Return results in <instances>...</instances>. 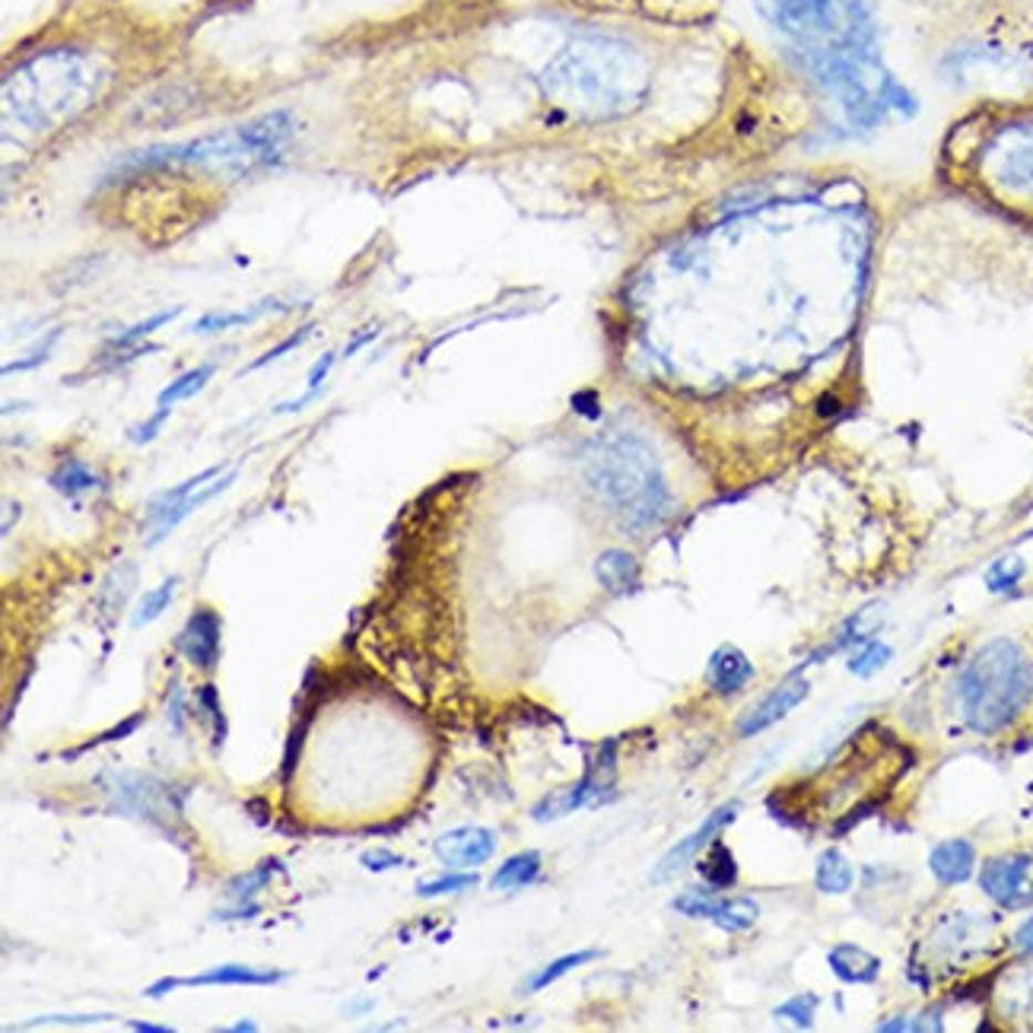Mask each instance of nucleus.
<instances>
[{
  "label": "nucleus",
  "mask_w": 1033,
  "mask_h": 1033,
  "mask_svg": "<svg viewBox=\"0 0 1033 1033\" xmlns=\"http://www.w3.org/2000/svg\"><path fill=\"white\" fill-rule=\"evenodd\" d=\"M541 90L556 108L582 122L620 118L646 100L649 61L624 39L588 32L570 39L551 58Z\"/></svg>",
  "instance_id": "1"
},
{
  "label": "nucleus",
  "mask_w": 1033,
  "mask_h": 1033,
  "mask_svg": "<svg viewBox=\"0 0 1033 1033\" xmlns=\"http://www.w3.org/2000/svg\"><path fill=\"white\" fill-rule=\"evenodd\" d=\"M582 478L624 529H656L671 512V490L656 452L630 429H611L592 439L582 452Z\"/></svg>",
  "instance_id": "2"
},
{
  "label": "nucleus",
  "mask_w": 1033,
  "mask_h": 1033,
  "mask_svg": "<svg viewBox=\"0 0 1033 1033\" xmlns=\"http://www.w3.org/2000/svg\"><path fill=\"white\" fill-rule=\"evenodd\" d=\"M105 67L93 54L54 49L29 58L3 80V118L25 131H51L100 100Z\"/></svg>",
  "instance_id": "3"
},
{
  "label": "nucleus",
  "mask_w": 1033,
  "mask_h": 1033,
  "mask_svg": "<svg viewBox=\"0 0 1033 1033\" xmlns=\"http://www.w3.org/2000/svg\"><path fill=\"white\" fill-rule=\"evenodd\" d=\"M293 137V118L290 112H271L261 115L249 125L213 131L185 144L173 147H153V150L134 153L122 169L140 173V169H204L213 176L239 178L278 166L280 156Z\"/></svg>",
  "instance_id": "4"
},
{
  "label": "nucleus",
  "mask_w": 1033,
  "mask_h": 1033,
  "mask_svg": "<svg viewBox=\"0 0 1033 1033\" xmlns=\"http://www.w3.org/2000/svg\"><path fill=\"white\" fill-rule=\"evenodd\" d=\"M1033 700V665L1014 639H992L960 668L958 706L967 729L992 738L1011 729Z\"/></svg>",
  "instance_id": "5"
},
{
  "label": "nucleus",
  "mask_w": 1033,
  "mask_h": 1033,
  "mask_svg": "<svg viewBox=\"0 0 1033 1033\" xmlns=\"http://www.w3.org/2000/svg\"><path fill=\"white\" fill-rule=\"evenodd\" d=\"M760 10L805 54L875 51V20L865 0H760Z\"/></svg>",
  "instance_id": "6"
},
{
  "label": "nucleus",
  "mask_w": 1033,
  "mask_h": 1033,
  "mask_svg": "<svg viewBox=\"0 0 1033 1033\" xmlns=\"http://www.w3.org/2000/svg\"><path fill=\"white\" fill-rule=\"evenodd\" d=\"M983 169L995 188L1033 201V118L1011 122L985 140Z\"/></svg>",
  "instance_id": "7"
},
{
  "label": "nucleus",
  "mask_w": 1033,
  "mask_h": 1033,
  "mask_svg": "<svg viewBox=\"0 0 1033 1033\" xmlns=\"http://www.w3.org/2000/svg\"><path fill=\"white\" fill-rule=\"evenodd\" d=\"M614 785H617V741H605L598 748V754L588 760L585 776L570 789L544 795L538 805L531 807V817L544 824V821L566 817L580 807L605 805L607 799H614Z\"/></svg>",
  "instance_id": "8"
},
{
  "label": "nucleus",
  "mask_w": 1033,
  "mask_h": 1033,
  "mask_svg": "<svg viewBox=\"0 0 1033 1033\" xmlns=\"http://www.w3.org/2000/svg\"><path fill=\"white\" fill-rule=\"evenodd\" d=\"M102 789L105 795L115 802V807H122L127 814L140 817V821H150L169 831V821H178L181 805L173 802V792L169 785L144 773H127V770H105L102 773Z\"/></svg>",
  "instance_id": "9"
},
{
  "label": "nucleus",
  "mask_w": 1033,
  "mask_h": 1033,
  "mask_svg": "<svg viewBox=\"0 0 1033 1033\" xmlns=\"http://www.w3.org/2000/svg\"><path fill=\"white\" fill-rule=\"evenodd\" d=\"M980 887L995 907L1009 912L1033 907V853H1005L989 858L980 868Z\"/></svg>",
  "instance_id": "10"
},
{
  "label": "nucleus",
  "mask_w": 1033,
  "mask_h": 1033,
  "mask_svg": "<svg viewBox=\"0 0 1033 1033\" xmlns=\"http://www.w3.org/2000/svg\"><path fill=\"white\" fill-rule=\"evenodd\" d=\"M738 811L741 805L738 802H726V805H719L709 817H706L703 824L697 827L693 833H687L684 839H678L665 856L658 858L656 868H653V881H668V878H675L678 872H684L693 858L703 853L706 846L719 836V833L729 827L731 821L738 817Z\"/></svg>",
  "instance_id": "11"
},
{
  "label": "nucleus",
  "mask_w": 1033,
  "mask_h": 1033,
  "mask_svg": "<svg viewBox=\"0 0 1033 1033\" xmlns=\"http://www.w3.org/2000/svg\"><path fill=\"white\" fill-rule=\"evenodd\" d=\"M807 690H811V684H807L805 678H785L782 684H776L763 700H757V703L738 719V734H741V738H754L760 731H766L770 726L782 722L795 706L805 700Z\"/></svg>",
  "instance_id": "12"
},
{
  "label": "nucleus",
  "mask_w": 1033,
  "mask_h": 1033,
  "mask_svg": "<svg viewBox=\"0 0 1033 1033\" xmlns=\"http://www.w3.org/2000/svg\"><path fill=\"white\" fill-rule=\"evenodd\" d=\"M283 980H286L283 970H258V967H246V963H223V967L204 970L198 977H166V980L153 983L144 995L159 999L178 985H274L283 983Z\"/></svg>",
  "instance_id": "13"
},
{
  "label": "nucleus",
  "mask_w": 1033,
  "mask_h": 1033,
  "mask_svg": "<svg viewBox=\"0 0 1033 1033\" xmlns=\"http://www.w3.org/2000/svg\"><path fill=\"white\" fill-rule=\"evenodd\" d=\"M220 633H223L220 614H213L210 607H198V611L188 617L185 630L176 636V649L188 658L191 665H198V668H213L217 658H220Z\"/></svg>",
  "instance_id": "14"
},
{
  "label": "nucleus",
  "mask_w": 1033,
  "mask_h": 1033,
  "mask_svg": "<svg viewBox=\"0 0 1033 1033\" xmlns=\"http://www.w3.org/2000/svg\"><path fill=\"white\" fill-rule=\"evenodd\" d=\"M497 853V833L487 827H458L436 839V856L449 868H478Z\"/></svg>",
  "instance_id": "15"
},
{
  "label": "nucleus",
  "mask_w": 1033,
  "mask_h": 1033,
  "mask_svg": "<svg viewBox=\"0 0 1033 1033\" xmlns=\"http://www.w3.org/2000/svg\"><path fill=\"white\" fill-rule=\"evenodd\" d=\"M754 678V665H751V658L744 656L738 646H719L712 656H709V665H706V681L712 687V693H719V697H731V693H738V690H744L748 684Z\"/></svg>",
  "instance_id": "16"
},
{
  "label": "nucleus",
  "mask_w": 1033,
  "mask_h": 1033,
  "mask_svg": "<svg viewBox=\"0 0 1033 1033\" xmlns=\"http://www.w3.org/2000/svg\"><path fill=\"white\" fill-rule=\"evenodd\" d=\"M929 872L935 875V881L945 884V887H958L967 884L977 872V849L973 843L967 839H945L938 843L929 856Z\"/></svg>",
  "instance_id": "17"
},
{
  "label": "nucleus",
  "mask_w": 1033,
  "mask_h": 1033,
  "mask_svg": "<svg viewBox=\"0 0 1033 1033\" xmlns=\"http://www.w3.org/2000/svg\"><path fill=\"white\" fill-rule=\"evenodd\" d=\"M884 624V605H868L856 611L853 617H846L843 620V627L839 633L833 636L831 643L821 649V653H814V656L807 658L811 665H817L821 658L833 656V653H843V649H856L858 643H865V639H872L875 633L881 630Z\"/></svg>",
  "instance_id": "18"
},
{
  "label": "nucleus",
  "mask_w": 1033,
  "mask_h": 1033,
  "mask_svg": "<svg viewBox=\"0 0 1033 1033\" xmlns=\"http://www.w3.org/2000/svg\"><path fill=\"white\" fill-rule=\"evenodd\" d=\"M831 970L843 980V983L868 985L881 977V960L875 958L872 951L858 948V945H836L831 954Z\"/></svg>",
  "instance_id": "19"
},
{
  "label": "nucleus",
  "mask_w": 1033,
  "mask_h": 1033,
  "mask_svg": "<svg viewBox=\"0 0 1033 1033\" xmlns=\"http://www.w3.org/2000/svg\"><path fill=\"white\" fill-rule=\"evenodd\" d=\"M232 480H236V471H229V474H223L220 480H213V483H204L201 490H195L191 497H185L181 503L173 505V509H169V512H166V515H163V519H159L156 525H153V534L147 538V547L159 544V541H163V538H166L169 531L176 529L181 519H188V515H191L195 509H201V505L210 503L213 497H220V493L227 490Z\"/></svg>",
  "instance_id": "20"
},
{
  "label": "nucleus",
  "mask_w": 1033,
  "mask_h": 1033,
  "mask_svg": "<svg viewBox=\"0 0 1033 1033\" xmlns=\"http://www.w3.org/2000/svg\"><path fill=\"white\" fill-rule=\"evenodd\" d=\"M595 576L611 595H627L639 582V563L627 551H605L595 560Z\"/></svg>",
  "instance_id": "21"
},
{
  "label": "nucleus",
  "mask_w": 1033,
  "mask_h": 1033,
  "mask_svg": "<svg viewBox=\"0 0 1033 1033\" xmlns=\"http://www.w3.org/2000/svg\"><path fill=\"white\" fill-rule=\"evenodd\" d=\"M853 881H856V872H853L849 858L843 856L839 849H824L817 856L814 884H817L821 894H846L853 887Z\"/></svg>",
  "instance_id": "22"
},
{
  "label": "nucleus",
  "mask_w": 1033,
  "mask_h": 1033,
  "mask_svg": "<svg viewBox=\"0 0 1033 1033\" xmlns=\"http://www.w3.org/2000/svg\"><path fill=\"white\" fill-rule=\"evenodd\" d=\"M538 875H541V853L538 849H525V853H515L512 858H505L503 865L497 868V875L490 878V887L493 890H519V887H529Z\"/></svg>",
  "instance_id": "23"
},
{
  "label": "nucleus",
  "mask_w": 1033,
  "mask_h": 1033,
  "mask_svg": "<svg viewBox=\"0 0 1033 1033\" xmlns=\"http://www.w3.org/2000/svg\"><path fill=\"white\" fill-rule=\"evenodd\" d=\"M134 585H137V566H134V563H118V566L105 576L100 595H96V605H100V611L108 620L125 607L127 595L134 592Z\"/></svg>",
  "instance_id": "24"
},
{
  "label": "nucleus",
  "mask_w": 1033,
  "mask_h": 1033,
  "mask_svg": "<svg viewBox=\"0 0 1033 1033\" xmlns=\"http://www.w3.org/2000/svg\"><path fill=\"white\" fill-rule=\"evenodd\" d=\"M220 471H223V468H220V465H213V468H207V471L195 474V478L181 480V483H178V487H173V490H166V493L153 497L150 505H147V525L153 529V525H156V522H159V519H163V515H166L169 509H173V505L181 503L185 497H191L195 490H201L204 483H210V480L217 478Z\"/></svg>",
  "instance_id": "25"
},
{
  "label": "nucleus",
  "mask_w": 1033,
  "mask_h": 1033,
  "mask_svg": "<svg viewBox=\"0 0 1033 1033\" xmlns=\"http://www.w3.org/2000/svg\"><path fill=\"white\" fill-rule=\"evenodd\" d=\"M757 919H760V907H757L754 900H748V897H719L716 912H712L709 922H716L726 932H744V929L754 926Z\"/></svg>",
  "instance_id": "26"
},
{
  "label": "nucleus",
  "mask_w": 1033,
  "mask_h": 1033,
  "mask_svg": "<svg viewBox=\"0 0 1033 1033\" xmlns=\"http://www.w3.org/2000/svg\"><path fill=\"white\" fill-rule=\"evenodd\" d=\"M51 487L58 490V493H64V497H80V493H86V490H96L100 487V474L90 468V465H83L80 458H67L54 474H51Z\"/></svg>",
  "instance_id": "27"
},
{
  "label": "nucleus",
  "mask_w": 1033,
  "mask_h": 1033,
  "mask_svg": "<svg viewBox=\"0 0 1033 1033\" xmlns=\"http://www.w3.org/2000/svg\"><path fill=\"white\" fill-rule=\"evenodd\" d=\"M700 875H703L712 890H726V887L738 881V865H734V856H731L726 843H719V839L709 843V856L700 862Z\"/></svg>",
  "instance_id": "28"
},
{
  "label": "nucleus",
  "mask_w": 1033,
  "mask_h": 1033,
  "mask_svg": "<svg viewBox=\"0 0 1033 1033\" xmlns=\"http://www.w3.org/2000/svg\"><path fill=\"white\" fill-rule=\"evenodd\" d=\"M271 309H278V303L264 300V303L252 305V309H246V312H210V315H204V319H198V322L191 325V334H213V331L249 325V322H254L258 315H264V312H271Z\"/></svg>",
  "instance_id": "29"
},
{
  "label": "nucleus",
  "mask_w": 1033,
  "mask_h": 1033,
  "mask_svg": "<svg viewBox=\"0 0 1033 1033\" xmlns=\"http://www.w3.org/2000/svg\"><path fill=\"white\" fill-rule=\"evenodd\" d=\"M280 868H283V865H280V858H268V862H261L258 868H252V872H246V875H239V878H232V881H229L227 897L229 900H239V904H249L254 894H258L264 884L278 875Z\"/></svg>",
  "instance_id": "30"
},
{
  "label": "nucleus",
  "mask_w": 1033,
  "mask_h": 1033,
  "mask_svg": "<svg viewBox=\"0 0 1033 1033\" xmlns=\"http://www.w3.org/2000/svg\"><path fill=\"white\" fill-rule=\"evenodd\" d=\"M894 656V649L881 643V639H865V643H858L856 649H853V656H849V671L858 675V678H872V675H878L884 665L890 661Z\"/></svg>",
  "instance_id": "31"
},
{
  "label": "nucleus",
  "mask_w": 1033,
  "mask_h": 1033,
  "mask_svg": "<svg viewBox=\"0 0 1033 1033\" xmlns=\"http://www.w3.org/2000/svg\"><path fill=\"white\" fill-rule=\"evenodd\" d=\"M213 373H217V366H213V363H204V366H198V369H191V373L178 376L176 382H169V385L159 392V398H156V401H159V407H173V404L181 401V398H191V395H198L204 385L213 378Z\"/></svg>",
  "instance_id": "32"
},
{
  "label": "nucleus",
  "mask_w": 1033,
  "mask_h": 1033,
  "mask_svg": "<svg viewBox=\"0 0 1033 1033\" xmlns=\"http://www.w3.org/2000/svg\"><path fill=\"white\" fill-rule=\"evenodd\" d=\"M598 958H602L598 951H576V954H563V958L551 960L547 967H541V970H538L534 977H529L525 989H529V992L547 989V985L556 983L560 977H566L570 970H576V967H582V963H592V960H598Z\"/></svg>",
  "instance_id": "33"
},
{
  "label": "nucleus",
  "mask_w": 1033,
  "mask_h": 1033,
  "mask_svg": "<svg viewBox=\"0 0 1033 1033\" xmlns=\"http://www.w3.org/2000/svg\"><path fill=\"white\" fill-rule=\"evenodd\" d=\"M176 585H178L176 576H169L166 582H159L153 592H147V595H144V602H140V607H137V614L131 617V627H147V624H153V620H156V617L169 607L173 595H176Z\"/></svg>",
  "instance_id": "34"
},
{
  "label": "nucleus",
  "mask_w": 1033,
  "mask_h": 1033,
  "mask_svg": "<svg viewBox=\"0 0 1033 1033\" xmlns=\"http://www.w3.org/2000/svg\"><path fill=\"white\" fill-rule=\"evenodd\" d=\"M1024 573H1027V566H1024L1021 556H1002V560H995V563L989 566L985 585H989V592L1005 595V592H1014V588H1018V582L1024 580Z\"/></svg>",
  "instance_id": "35"
},
{
  "label": "nucleus",
  "mask_w": 1033,
  "mask_h": 1033,
  "mask_svg": "<svg viewBox=\"0 0 1033 1033\" xmlns=\"http://www.w3.org/2000/svg\"><path fill=\"white\" fill-rule=\"evenodd\" d=\"M716 904H719V894L709 887V890H687L681 897H675L671 907L684 912V916H690V919H712Z\"/></svg>",
  "instance_id": "36"
},
{
  "label": "nucleus",
  "mask_w": 1033,
  "mask_h": 1033,
  "mask_svg": "<svg viewBox=\"0 0 1033 1033\" xmlns=\"http://www.w3.org/2000/svg\"><path fill=\"white\" fill-rule=\"evenodd\" d=\"M178 315H181V309H178V305H176V309H169V312H159V315H153V319H147V322H140V325L127 328L125 334H118V337H115V341L108 344V351H125V347L137 344L140 337H147V334H153L156 328H163L166 322H173V319H178Z\"/></svg>",
  "instance_id": "37"
},
{
  "label": "nucleus",
  "mask_w": 1033,
  "mask_h": 1033,
  "mask_svg": "<svg viewBox=\"0 0 1033 1033\" xmlns=\"http://www.w3.org/2000/svg\"><path fill=\"white\" fill-rule=\"evenodd\" d=\"M814 1011H817V999H814L811 992H802V995H792L785 1005H780V1009H776V1018H782V1021H792L795 1027H802V1031H805V1027L814 1024Z\"/></svg>",
  "instance_id": "38"
},
{
  "label": "nucleus",
  "mask_w": 1033,
  "mask_h": 1033,
  "mask_svg": "<svg viewBox=\"0 0 1033 1033\" xmlns=\"http://www.w3.org/2000/svg\"><path fill=\"white\" fill-rule=\"evenodd\" d=\"M198 703L207 712V719L213 722V744L220 748L223 744V734H227V719H223V706H220V697H217V687L213 684H204L201 690H198Z\"/></svg>",
  "instance_id": "39"
},
{
  "label": "nucleus",
  "mask_w": 1033,
  "mask_h": 1033,
  "mask_svg": "<svg viewBox=\"0 0 1033 1033\" xmlns=\"http://www.w3.org/2000/svg\"><path fill=\"white\" fill-rule=\"evenodd\" d=\"M115 1014H45V1018H35V1021H25L20 1024V1031H32V1027H49V1024H67V1027H86V1024H102V1021H112Z\"/></svg>",
  "instance_id": "40"
},
{
  "label": "nucleus",
  "mask_w": 1033,
  "mask_h": 1033,
  "mask_svg": "<svg viewBox=\"0 0 1033 1033\" xmlns=\"http://www.w3.org/2000/svg\"><path fill=\"white\" fill-rule=\"evenodd\" d=\"M474 884H478V875H446L439 881L420 884L417 894L420 897H442V894H455V890H465V887H474Z\"/></svg>",
  "instance_id": "41"
},
{
  "label": "nucleus",
  "mask_w": 1033,
  "mask_h": 1033,
  "mask_svg": "<svg viewBox=\"0 0 1033 1033\" xmlns=\"http://www.w3.org/2000/svg\"><path fill=\"white\" fill-rule=\"evenodd\" d=\"M58 334H61V331H58V328L49 331V337H45V341L39 344V351H32V353H29V356H25V359H17V363H7V366H3V376H13V373H25V369H35V366H42V363L49 359L51 344L58 341Z\"/></svg>",
  "instance_id": "42"
},
{
  "label": "nucleus",
  "mask_w": 1033,
  "mask_h": 1033,
  "mask_svg": "<svg viewBox=\"0 0 1033 1033\" xmlns=\"http://www.w3.org/2000/svg\"><path fill=\"white\" fill-rule=\"evenodd\" d=\"M309 334H312V325H303V328L296 331V334H290L286 341H280V344H278V347H274V351L261 353V356L254 359L252 366H249V373H254V369H261V366H268V363H274V359H280L283 353H290V351H293V347H300V344H303V341H305V337H309Z\"/></svg>",
  "instance_id": "43"
},
{
  "label": "nucleus",
  "mask_w": 1033,
  "mask_h": 1033,
  "mask_svg": "<svg viewBox=\"0 0 1033 1033\" xmlns=\"http://www.w3.org/2000/svg\"><path fill=\"white\" fill-rule=\"evenodd\" d=\"M169 410H173V407H159L147 424L127 429V439H131V442H137V446H140V442H150V439H156V432H159V427L166 424Z\"/></svg>",
  "instance_id": "44"
},
{
  "label": "nucleus",
  "mask_w": 1033,
  "mask_h": 1033,
  "mask_svg": "<svg viewBox=\"0 0 1033 1033\" xmlns=\"http://www.w3.org/2000/svg\"><path fill=\"white\" fill-rule=\"evenodd\" d=\"M140 722H144V712H137V716H131V719H127V722H122L118 729L105 731V734H100V738H93V741H90V744H83V748H80L76 754H83V751H90V748H96V744H108V741H122V738H125V734H131V731L137 729Z\"/></svg>",
  "instance_id": "45"
},
{
  "label": "nucleus",
  "mask_w": 1033,
  "mask_h": 1033,
  "mask_svg": "<svg viewBox=\"0 0 1033 1033\" xmlns=\"http://www.w3.org/2000/svg\"><path fill=\"white\" fill-rule=\"evenodd\" d=\"M363 865H366L369 872H385V868L404 865V858L395 856V853H385V849H373V853H366V856H363Z\"/></svg>",
  "instance_id": "46"
},
{
  "label": "nucleus",
  "mask_w": 1033,
  "mask_h": 1033,
  "mask_svg": "<svg viewBox=\"0 0 1033 1033\" xmlns=\"http://www.w3.org/2000/svg\"><path fill=\"white\" fill-rule=\"evenodd\" d=\"M1014 948L1024 954V958H1033V916H1027L1018 929H1014Z\"/></svg>",
  "instance_id": "47"
},
{
  "label": "nucleus",
  "mask_w": 1033,
  "mask_h": 1033,
  "mask_svg": "<svg viewBox=\"0 0 1033 1033\" xmlns=\"http://www.w3.org/2000/svg\"><path fill=\"white\" fill-rule=\"evenodd\" d=\"M258 912H261V907L249 900V904H242L239 909H227V912H217V919H252V916H258Z\"/></svg>",
  "instance_id": "48"
},
{
  "label": "nucleus",
  "mask_w": 1033,
  "mask_h": 1033,
  "mask_svg": "<svg viewBox=\"0 0 1033 1033\" xmlns=\"http://www.w3.org/2000/svg\"><path fill=\"white\" fill-rule=\"evenodd\" d=\"M169 719H173V729L181 731V690H178V684H173V700H169Z\"/></svg>",
  "instance_id": "49"
},
{
  "label": "nucleus",
  "mask_w": 1033,
  "mask_h": 1033,
  "mask_svg": "<svg viewBox=\"0 0 1033 1033\" xmlns=\"http://www.w3.org/2000/svg\"><path fill=\"white\" fill-rule=\"evenodd\" d=\"M376 334H378V328H366V331H363V334H356V337H353L351 344H347V351H344V356H353V353L359 351L363 344H369V341H373Z\"/></svg>",
  "instance_id": "50"
},
{
  "label": "nucleus",
  "mask_w": 1033,
  "mask_h": 1033,
  "mask_svg": "<svg viewBox=\"0 0 1033 1033\" xmlns=\"http://www.w3.org/2000/svg\"><path fill=\"white\" fill-rule=\"evenodd\" d=\"M127 1027H131V1031H137V1033H173V1027H159V1024H144V1021H131Z\"/></svg>",
  "instance_id": "51"
},
{
  "label": "nucleus",
  "mask_w": 1033,
  "mask_h": 1033,
  "mask_svg": "<svg viewBox=\"0 0 1033 1033\" xmlns=\"http://www.w3.org/2000/svg\"><path fill=\"white\" fill-rule=\"evenodd\" d=\"M227 1031H239V1033L249 1031V1033H252V1031H258V1027H254L252 1021H239V1024H232V1027H227Z\"/></svg>",
  "instance_id": "52"
}]
</instances>
